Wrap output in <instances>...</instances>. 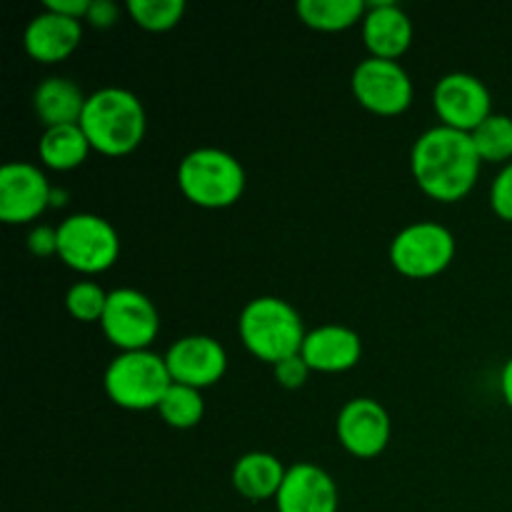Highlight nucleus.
I'll list each match as a JSON object with an SVG mask.
<instances>
[{
    "mask_svg": "<svg viewBox=\"0 0 512 512\" xmlns=\"http://www.w3.org/2000/svg\"><path fill=\"white\" fill-rule=\"evenodd\" d=\"M480 165L483 160L475 148L473 135L448 125L428 128L418 135L410 150V170L415 183L428 198L440 203L463 200L478 183Z\"/></svg>",
    "mask_w": 512,
    "mask_h": 512,
    "instance_id": "obj_1",
    "label": "nucleus"
},
{
    "mask_svg": "<svg viewBox=\"0 0 512 512\" xmlns=\"http://www.w3.org/2000/svg\"><path fill=\"white\" fill-rule=\"evenodd\" d=\"M80 128L90 148L110 158H120L143 143L148 115L133 90L108 85L88 95Z\"/></svg>",
    "mask_w": 512,
    "mask_h": 512,
    "instance_id": "obj_2",
    "label": "nucleus"
},
{
    "mask_svg": "<svg viewBox=\"0 0 512 512\" xmlns=\"http://www.w3.org/2000/svg\"><path fill=\"white\" fill-rule=\"evenodd\" d=\"M238 333L250 355L275 365L303 350L308 330L288 300L260 295L248 300L240 310Z\"/></svg>",
    "mask_w": 512,
    "mask_h": 512,
    "instance_id": "obj_3",
    "label": "nucleus"
},
{
    "mask_svg": "<svg viewBox=\"0 0 512 512\" xmlns=\"http://www.w3.org/2000/svg\"><path fill=\"white\" fill-rule=\"evenodd\" d=\"M178 188L198 208H230L245 193V168L228 150L195 148L180 160Z\"/></svg>",
    "mask_w": 512,
    "mask_h": 512,
    "instance_id": "obj_4",
    "label": "nucleus"
},
{
    "mask_svg": "<svg viewBox=\"0 0 512 512\" xmlns=\"http://www.w3.org/2000/svg\"><path fill=\"white\" fill-rule=\"evenodd\" d=\"M170 385L173 378L165 365V355L153 350L118 353L103 375L105 395L123 410H158Z\"/></svg>",
    "mask_w": 512,
    "mask_h": 512,
    "instance_id": "obj_5",
    "label": "nucleus"
},
{
    "mask_svg": "<svg viewBox=\"0 0 512 512\" xmlns=\"http://www.w3.org/2000/svg\"><path fill=\"white\" fill-rule=\"evenodd\" d=\"M120 255V235L108 218L95 213L68 215L58 225V258L83 275L113 268Z\"/></svg>",
    "mask_w": 512,
    "mask_h": 512,
    "instance_id": "obj_6",
    "label": "nucleus"
},
{
    "mask_svg": "<svg viewBox=\"0 0 512 512\" xmlns=\"http://www.w3.org/2000/svg\"><path fill=\"white\" fill-rule=\"evenodd\" d=\"M455 258V235L435 220H418L400 230L390 243V263L413 280L435 278Z\"/></svg>",
    "mask_w": 512,
    "mask_h": 512,
    "instance_id": "obj_7",
    "label": "nucleus"
},
{
    "mask_svg": "<svg viewBox=\"0 0 512 512\" xmlns=\"http://www.w3.org/2000/svg\"><path fill=\"white\" fill-rule=\"evenodd\" d=\"M100 328L120 353L150 350L160 333V313L153 300L140 290L115 288L108 295Z\"/></svg>",
    "mask_w": 512,
    "mask_h": 512,
    "instance_id": "obj_8",
    "label": "nucleus"
},
{
    "mask_svg": "<svg viewBox=\"0 0 512 512\" xmlns=\"http://www.w3.org/2000/svg\"><path fill=\"white\" fill-rule=\"evenodd\" d=\"M355 100L375 115H400L413 103V80L398 60L365 58L350 75Z\"/></svg>",
    "mask_w": 512,
    "mask_h": 512,
    "instance_id": "obj_9",
    "label": "nucleus"
},
{
    "mask_svg": "<svg viewBox=\"0 0 512 512\" xmlns=\"http://www.w3.org/2000/svg\"><path fill=\"white\" fill-rule=\"evenodd\" d=\"M433 108L440 125L473 133L483 120L493 115V95L488 85L470 73H448L435 83Z\"/></svg>",
    "mask_w": 512,
    "mask_h": 512,
    "instance_id": "obj_10",
    "label": "nucleus"
},
{
    "mask_svg": "<svg viewBox=\"0 0 512 512\" xmlns=\"http://www.w3.org/2000/svg\"><path fill=\"white\" fill-rule=\"evenodd\" d=\"M53 185L43 170L25 160H13L0 168V220L25 225L38 220L50 208Z\"/></svg>",
    "mask_w": 512,
    "mask_h": 512,
    "instance_id": "obj_11",
    "label": "nucleus"
},
{
    "mask_svg": "<svg viewBox=\"0 0 512 512\" xmlns=\"http://www.w3.org/2000/svg\"><path fill=\"white\" fill-rule=\"evenodd\" d=\"M335 433L340 445L350 455L360 460L378 458L390 443L393 423L390 415L378 400L373 398H353L340 408L335 420Z\"/></svg>",
    "mask_w": 512,
    "mask_h": 512,
    "instance_id": "obj_12",
    "label": "nucleus"
},
{
    "mask_svg": "<svg viewBox=\"0 0 512 512\" xmlns=\"http://www.w3.org/2000/svg\"><path fill=\"white\" fill-rule=\"evenodd\" d=\"M165 365L173 383L203 390L223 380L228 353L210 335H185L165 350Z\"/></svg>",
    "mask_w": 512,
    "mask_h": 512,
    "instance_id": "obj_13",
    "label": "nucleus"
},
{
    "mask_svg": "<svg viewBox=\"0 0 512 512\" xmlns=\"http://www.w3.org/2000/svg\"><path fill=\"white\" fill-rule=\"evenodd\" d=\"M340 493L333 475L315 463H295L275 495L278 512H338Z\"/></svg>",
    "mask_w": 512,
    "mask_h": 512,
    "instance_id": "obj_14",
    "label": "nucleus"
},
{
    "mask_svg": "<svg viewBox=\"0 0 512 512\" xmlns=\"http://www.w3.org/2000/svg\"><path fill=\"white\" fill-rule=\"evenodd\" d=\"M80 40H83V23L53 13L48 8L33 15L23 33L25 53L45 65L63 63L65 58H70L78 50Z\"/></svg>",
    "mask_w": 512,
    "mask_h": 512,
    "instance_id": "obj_15",
    "label": "nucleus"
},
{
    "mask_svg": "<svg viewBox=\"0 0 512 512\" xmlns=\"http://www.w3.org/2000/svg\"><path fill=\"white\" fill-rule=\"evenodd\" d=\"M360 25L370 58L398 60L413 43V20L393 0L368 3Z\"/></svg>",
    "mask_w": 512,
    "mask_h": 512,
    "instance_id": "obj_16",
    "label": "nucleus"
},
{
    "mask_svg": "<svg viewBox=\"0 0 512 512\" xmlns=\"http://www.w3.org/2000/svg\"><path fill=\"white\" fill-rule=\"evenodd\" d=\"M300 355L315 373H345L360 363L363 340L345 325H320L308 330Z\"/></svg>",
    "mask_w": 512,
    "mask_h": 512,
    "instance_id": "obj_17",
    "label": "nucleus"
},
{
    "mask_svg": "<svg viewBox=\"0 0 512 512\" xmlns=\"http://www.w3.org/2000/svg\"><path fill=\"white\" fill-rule=\"evenodd\" d=\"M85 103L88 95L83 93V88L75 80L60 75L40 80L33 90V110L45 128L80 123Z\"/></svg>",
    "mask_w": 512,
    "mask_h": 512,
    "instance_id": "obj_18",
    "label": "nucleus"
},
{
    "mask_svg": "<svg viewBox=\"0 0 512 512\" xmlns=\"http://www.w3.org/2000/svg\"><path fill=\"white\" fill-rule=\"evenodd\" d=\"M285 473H288V468L273 453L253 450V453H245L235 460L230 483L245 500L263 503V500H275Z\"/></svg>",
    "mask_w": 512,
    "mask_h": 512,
    "instance_id": "obj_19",
    "label": "nucleus"
},
{
    "mask_svg": "<svg viewBox=\"0 0 512 512\" xmlns=\"http://www.w3.org/2000/svg\"><path fill=\"white\" fill-rule=\"evenodd\" d=\"M90 150L93 148H90L80 123L45 128L38 140L40 163L50 170H60V173L83 165L88 160Z\"/></svg>",
    "mask_w": 512,
    "mask_h": 512,
    "instance_id": "obj_20",
    "label": "nucleus"
},
{
    "mask_svg": "<svg viewBox=\"0 0 512 512\" xmlns=\"http://www.w3.org/2000/svg\"><path fill=\"white\" fill-rule=\"evenodd\" d=\"M365 8L368 3L363 0H300L295 13L308 28L338 33L353 28L355 23H363Z\"/></svg>",
    "mask_w": 512,
    "mask_h": 512,
    "instance_id": "obj_21",
    "label": "nucleus"
},
{
    "mask_svg": "<svg viewBox=\"0 0 512 512\" xmlns=\"http://www.w3.org/2000/svg\"><path fill=\"white\" fill-rule=\"evenodd\" d=\"M160 418L165 420V425L175 430H190L203 420L205 415V400L203 393L188 385L173 383L165 393V398L158 405Z\"/></svg>",
    "mask_w": 512,
    "mask_h": 512,
    "instance_id": "obj_22",
    "label": "nucleus"
},
{
    "mask_svg": "<svg viewBox=\"0 0 512 512\" xmlns=\"http://www.w3.org/2000/svg\"><path fill=\"white\" fill-rule=\"evenodd\" d=\"M473 143L483 163H503L512 160V118L503 113H493L488 120L473 130Z\"/></svg>",
    "mask_w": 512,
    "mask_h": 512,
    "instance_id": "obj_23",
    "label": "nucleus"
},
{
    "mask_svg": "<svg viewBox=\"0 0 512 512\" xmlns=\"http://www.w3.org/2000/svg\"><path fill=\"white\" fill-rule=\"evenodd\" d=\"M125 10L140 28L165 33L183 20L185 0H130Z\"/></svg>",
    "mask_w": 512,
    "mask_h": 512,
    "instance_id": "obj_24",
    "label": "nucleus"
},
{
    "mask_svg": "<svg viewBox=\"0 0 512 512\" xmlns=\"http://www.w3.org/2000/svg\"><path fill=\"white\" fill-rule=\"evenodd\" d=\"M108 290L100 288L93 280H78L65 293V310L80 323H100L108 305Z\"/></svg>",
    "mask_w": 512,
    "mask_h": 512,
    "instance_id": "obj_25",
    "label": "nucleus"
},
{
    "mask_svg": "<svg viewBox=\"0 0 512 512\" xmlns=\"http://www.w3.org/2000/svg\"><path fill=\"white\" fill-rule=\"evenodd\" d=\"M490 208L500 220L512 223V160L500 168L493 185H490Z\"/></svg>",
    "mask_w": 512,
    "mask_h": 512,
    "instance_id": "obj_26",
    "label": "nucleus"
},
{
    "mask_svg": "<svg viewBox=\"0 0 512 512\" xmlns=\"http://www.w3.org/2000/svg\"><path fill=\"white\" fill-rule=\"evenodd\" d=\"M313 370L308 368V363L303 360V355H290V358L280 360V363L273 365V375L278 380L280 388L285 390H298L308 383V375Z\"/></svg>",
    "mask_w": 512,
    "mask_h": 512,
    "instance_id": "obj_27",
    "label": "nucleus"
},
{
    "mask_svg": "<svg viewBox=\"0 0 512 512\" xmlns=\"http://www.w3.org/2000/svg\"><path fill=\"white\" fill-rule=\"evenodd\" d=\"M28 250L35 258H50L58 255V228L50 225H35L28 233Z\"/></svg>",
    "mask_w": 512,
    "mask_h": 512,
    "instance_id": "obj_28",
    "label": "nucleus"
},
{
    "mask_svg": "<svg viewBox=\"0 0 512 512\" xmlns=\"http://www.w3.org/2000/svg\"><path fill=\"white\" fill-rule=\"evenodd\" d=\"M120 18V8L118 3H113V0H90V8H88V15H85V20H88L93 28H113L115 23H118Z\"/></svg>",
    "mask_w": 512,
    "mask_h": 512,
    "instance_id": "obj_29",
    "label": "nucleus"
},
{
    "mask_svg": "<svg viewBox=\"0 0 512 512\" xmlns=\"http://www.w3.org/2000/svg\"><path fill=\"white\" fill-rule=\"evenodd\" d=\"M43 8L65 15V18L85 20V15H88V8H90V0H45Z\"/></svg>",
    "mask_w": 512,
    "mask_h": 512,
    "instance_id": "obj_30",
    "label": "nucleus"
},
{
    "mask_svg": "<svg viewBox=\"0 0 512 512\" xmlns=\"http://www.w3.org/2000/svg\"><path fill=\"white\" fill-rule=\"evenodd\" d=\"M500 393H503L505 405L512 410V358L503 365V373H500Z\"/></svg>",
    "mask_w": 512,
    "mask_h": 512,
    "instance_id": "obj_31",
    "label": "nucleus"
},
{
    "mask_svg": "<svg viewBox=\"0 0 512 512\" xmlns=\"http://www.w3.org/2000/svg\"><path fill=\"white\" fill-rule=\"evenodd\" d=\"M68 203V193L65 190H55L53 188V198H50V208H58V205Z\"/></svg>",
    "mask_w": 512,
    "mask_h": 512,
    "instance_id": "obj_32",
    "label": "nucleus"
}]
</instances>
